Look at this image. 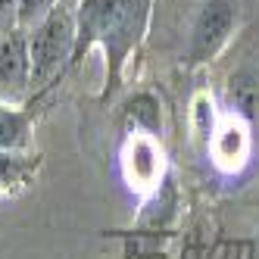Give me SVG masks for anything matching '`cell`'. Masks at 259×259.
I'll return each mask as SVG.
<instances>
[{"label":"cell","mask_w":259,"mask_h":259,"mask_svg":"<svg viewBox=\"0 0 259 259\" xmlns=\"http://www.w3.org/2000/svg\"><path fill=\"white\" fill-rule=\"evenodd\" d=\"M31 81V50L19 31H10L0 41V91L19 94Z\"/></svg>","instance_id":"obj_5"},{"label":"cell","mask_w":259,"mask_h":259,"mask_svg":"<svg viewBox=\"0 0 259 259\" xmlns=\"http://www.w3.org/2000/svg\"><path fill=\"white\" fill-rule=\"evenodd\" d=\"M209 103H206V97H200L197 100V135H200V141H206L209 135H212V113H209Z\"/></svg>","instance_id":"obj_11"},{"label":"cell","mask_w":259,"mask_h":259,"mask_svg":"<svg viewBox=\"0 0 259 259\" xmlns=\"http://www.w3.org/2000/svg\"><path fill=\"white\" fill-rule=\"evenodd\" d=\"M31 175V165L22 159H13L7 153H0V194H7L13 188H22Z\"/></svg>","instance_id":"obj_9"},{"label":"cell","mask_w":259,"mask_h":259,"mask_svg":"<svg viewBox=\"0 0 259 259\" xmlns=\"http://www.w3.org/2000/svg\"><path fill=\"white\" fill-rule=\"evenodd\" d=\"M57 0H19V22H31V19H44V16L53 10Z\"/></svg>","instance_id":"obj_10"},{"label":"cell","mask_w":259,"mask_h":259,"mask_svg":"<svg viewBox=\"0 0 259 259\" xmlns=\"http://www.w3.org/2000/svg\"><path fill=\"white\" fill-rule=\"evenodd\" d=\"M228 100L237 116H244L250 122L259 119V78L253 69H237L228 78Z\"/></svg>","instance_id":"obj_7"},{"label":"cell","mask_w":259,"mask_h":259,"mask_svg":"<svg viewBox=\"0 0 259 259\" xmlns=\"http://www.w3.org/2000/svg\"><path fill=\"white\" fill-rule=\"evenodd\" d=\"M31 81H47L75 53V19L63 7H53L34 28L31 41Z\"/></svg>","instance_id":"obj_2"},{"label":"cell","mask_w":259,"mask_h":259,"mask_svg":"<svg viewBox=\"0 0 259 259\" xmlns=\"http://www.w3.org/2000/svg\"><path fill=\"white\" fill-rule=\"evenodd\" d=\"M28 141V116L0 106V153L19 150Z\"/></svg>","instance_id":"obj_8"},{"label":"cell","mask_w":259,"mask_h":259,"mask_svg":"<svg viewBox=\"0 0 259 259\" xmlns=\"http://www.w3.org/2000/svg\"><path fill=\"white\" fill-rule=\"evenodd\" d=\"M147 22V0H81L78 19H75V53L81 57L88 47L103 44L113 75L109 81H119V69L144 31Z\"/></svg>","instance_id":"obj_1"},{"label":"cell","mask_w":259,"mask_h":259,"mask_svg":"<svg viewBox=\"0 0 259 259\" xmlns=\"http://www.w3.org/2000/svg\"><path fill=\"white\" fill-rule=\"evenodd\" d=\"M237 10L240 0H206L194 22V34H191V60L203 63L228 41V34L237 22Z\"/></svg>","instance_id":"obj_3"},{"label":"cell","mask_w":259,"mask_h":259,"mask_svg":"<svg viewBox=\"0 0 259 259\" xmlns=\"http://www.w3.org/2000/svg\"><path fill=\"white\" fill-rule=\"evenodd\" d=\"M122 169H125V178L132 181V188L150 191L162 178V150L150 135H132L122 153Z\"/></svg>","instance_id":"obj_4"},{"label":"cell","mask_w":259,"mask_h":259,"mask_svg":"<svg viewBox=\"0 0 259 259\" xmlns=\"http://www.w3.org/2000/svg\"><path fill=\"white\" fill-rule=\"evenodd\" d=\"M13 16H19V0H0V28H4Z\"/></svg>","instance_id":"obj_12"},{"label":"cell","mask_w":259,"mask_h":259,"mask_svg":"<svg viewBox=\"0 0 259 259\" xmlns=\"http://www.w3.org/2000/svg\"><path fill=\"white\" fill-rule=\"evenodd\" d=\"M212 156L215 165L225 172H237L250 156V135L237 119H228L225 125L212 135Z\"/></svg>","instance_id":"obj_6"}]
</instances>
